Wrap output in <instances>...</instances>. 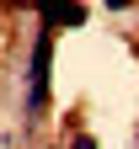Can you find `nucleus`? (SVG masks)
<instances>
[{
	"instance_id": "obj_1",
	"label": "nucleus",
	"mask_w": 139,
	"mask_h": 149,
	"mask_svg": "<svg viewBox=\"0 0 139 149\" xmlns=\"http://www.w3.org/2000/svg\"><path fill=\"white\" fill-rule=\"evenodd\" d=\"M48 59H54V32L43 27L32 43V59H27V112L32 117L48 107Z\"/></svg>"
},
{
	"instance_id": "obj_2",
	"label": "nucleus",
	"mask_w": 139,
	"mask_h": 149,
	"mask_svg": "<svg viewBox=\"0 0 139 149\" xmlns=\"http://www.w3.org/2000/svg\"><path fill=\"white\" fill-rule=\"evenodd\" d=\"M37 16H43V27L59 32V27H86V6L80 0H37Z\"/></svg>"
},
{
	"instance_id": "obj_3",
	"label": "nucleus",
	"mask_w": 139,
	"mask_h": 149,
	"mask_svg": "<svg viewBox=\"0 0 139 149\" xmlns=\"http://www.w3.org/2000/svg\"><path fill=\"white\" fill-rule=\"evenodd\" d=\"M70 149H96V139H91V133H75V144H70Z\"/></svg>"
},
{
	"instance_id": "obj_4",
	"label": "nucleus",
	"mask_w": 139,
	"mask_h": 149,
	"mask_svg": "<svg viewBox=\"0 0 139 149\" xmlns=\"http://www.w3.org/2000/svg\"><path fill=\"white\" fill-rule=\"evenodd\" d=\"M102 6H107V11H128L134 0H102Z\"/></svg>"
}]
</instances>
